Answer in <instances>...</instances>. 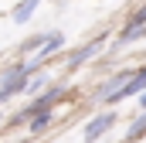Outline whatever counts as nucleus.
<instances>
[{
    "instance_id": "nucleus-1",
    "label": "nucleus",
    "mask_w": 146,
    "mask_h": 143,
    "mask_svg": "<svg viewBox=\"0 0 146 143\" xmlns=\"http://www.w3.org/2000/svg\"><path fill=\"white\" fill-rule=\"evenodd\" d=\"M139 92H146V65L133 72L129 82H126L119 92H112L109 99H106V106H115V102H122V99H133V96H139Z\"/></svg>"
},
{
    "instance_id": "nucleus-2",
    "label": "nucleus",
    "mask_w": 146,
    "mask_h": 143,
    "mask_svg": "<svg viewBox=\"0 0 146 143\" xmlns=\"http://www.w3.org/2000/svg\"><path fill=\"white\" fill-rule=\"evenodd\" d=\"M61 96H65L61 89H48V92H44L41 99H34V102L24 109L21 116H14V123H27V119H34V116H41V112H48V109L54 106V102H61Z\"/></svg>"
},
{
    "instance_id": "nucleus-3",
    "label": "nucleus",
    "mask_w": 146,
    "mask_h": 143,
    "mask_svg": "<svg viewBox=\"0 0 146 143\" xmlns=\"http://www.w3.org/2000/svg\"><path fill=\"white\" fill-rule=\"evenodd\" d=\"M112 123H115V116H112L109 109H106V112H99V116H92V119H88V126H85V140H88V143L99 140V136L109 130Z\"/></svg>"
},
{
    "instance_id": "nucleus-4",
    "label": "nucleus",
    "mask_w": 146,
    "mask_h": 143,
    "mask_svg": "<svg viewBox=\"0 0 146 143\" xmlns=\"http://www.w3.org/2000/svg\"><path fill=\"white\" fill-rule=\"evenodd\" d=\"M102 41H106V37H95V41H88L85 48H78V51H75L72 58H68V65H72V68H78V65H85V61H88V58H92V55H95V51L102 48Z\"/></svg>"
},
{
    "instance_id": "nucleus-5",
    "label": "nucleus",
    "mask_w": 146,
    "mask_h": 143,
    "mask_svg": "<svg viewBox=\"0 0 146 143\" xmlns=\"http://www.w3.org/2000/svg\"><path fill=\"white\" fill-rule=\"evenodd\" d=\"M65 48V34L61 31H51V34H44V48H41V61L44 58H51V55H58Z\"/></svg>"
},
{
    "instance_id": "nucleus-6",
    "label": "nucleus",
    "mask_w": 146,
    "mask_h": 143,
    "mask_svg": "<svg viewBox=\"0 0 146 143\" xmlns=\"http://www.w3.org/2000/svg\"><path fill=\"white\" fill-rule=\"evenodd\" d=\"M37 7H41V0H21V3L10 10V17H14L17 24H24V21H31V17H34Z\"/></svg>"
},
{
    "instance_id": "nucleus-7",
    "label": "nucleus",
    "mask_w": 146,
    "mask_h": 143,
    "mask_svg": "<svg viewBox=\"0 0 146 143\" xmlns=\"http://www.w3.org/2000/svg\"><path fill=\"white\" fill-rule=\"evenodd\" d=\"M143 136H146V112L129 126V130H126V140H129V143H133V140H143Z\"/></svg>"
},
{
    "instance_id": "nucleus-8",
    "label": "nucleus",
    "mask_w": 146,
    "mask_h": 143,
    "mask_svg": "<svg viewBox=\"0 0 146 143\" xmlns=\"http://www.w3.org/2000/svg\"><path fill=\"white\" fill-rule=\"evenodd\" d=\"M139 37H146V27H129V24H126V31L119 34L115 44H133V41H139Z\"/></svg>"
},
{
    "instance_id": "nucleus-9",
    "label": "nucleus",
    "mask_w": 146,
    "mask_h": 143,
    "mask_svg": "<svg viewBox=\"0 0 146 143\" xmlns=\"http://www.w3.org/2000/svg\"><path fill=\"white\" fill-rule=\"evenodd\" d=\"M48 126H51V112H41V116H34V123H31V133H41Z\"/></svg>"
},
{
    "instance_id": "nucleus-10",
    "label": "nucleus",
    "mask_w": 146,
    "mask_h": 143,
    "mask_svg": "<svg viewBox=\"0 0 146 143\" xmlns=\"http://www.w3.org/2000/svg\"><path fill=\"white\" fill-rule=\"evenodd\" d=\"M41 48H44V34H34L21 44V51H41Z\"/></svg>"
},
{
    "instance_id": "nucleus-11",
    "label": "nucleus",
    "mask_w": 146,
    "mask_h": 143,
    "mask_svg": "<svg viewBox=\"0 0 146 143\" xmlns=\"http://www.w3.org/2000/svg\"><path fill=\"white\" fill-rule=\"evenodd\" d=\"M129 27H146V3L133 14V17H129Z\"/></svg>"
},
{
    "instance_id": "nucleus-12",
    "label": "nucleus",
    "mask_w": 146,
    "mask_h": 143,
    "mask_svg": "<svg viewBox=\"0 0 146 143\" xmlns=\"http://www.w3.org/2000/svg\"><path fill=\"white\" fill-rule=\"evenodd\" d=\"M139 106H143V112H146V92H143V96H139Z\"/></svg>"
}]
</instances>
